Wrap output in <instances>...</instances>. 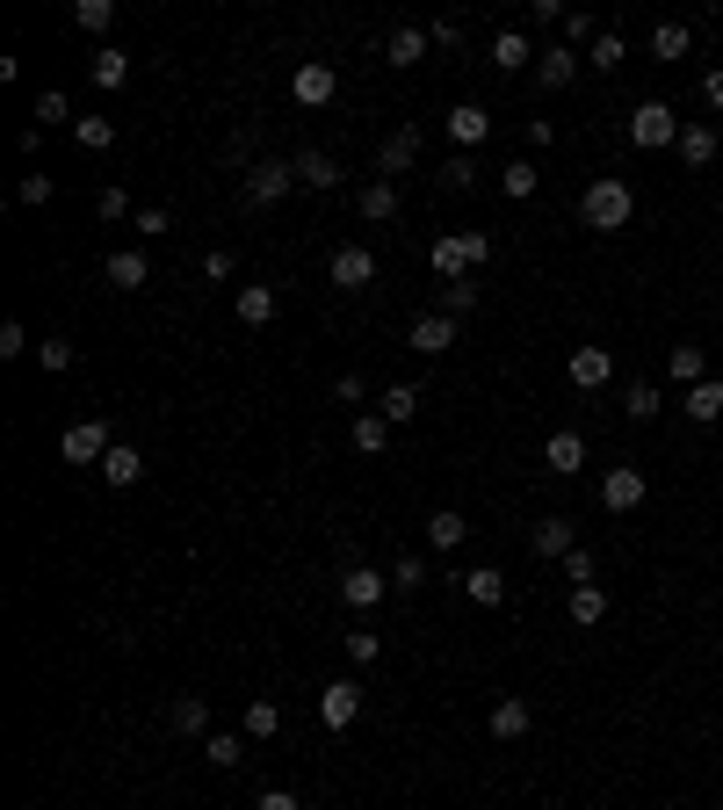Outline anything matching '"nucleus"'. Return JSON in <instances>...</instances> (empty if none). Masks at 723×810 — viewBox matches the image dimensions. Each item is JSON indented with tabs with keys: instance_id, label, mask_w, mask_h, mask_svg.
Segmentation results:
<instances>
[{
	"instance_id": "nucleus-8",
	"label": "nucleus",
	"mask_w": 723,
	"mask_h": 810,
	"mask_svg": "<svg viewBox=\"0 0 723 810\" xmlns=\"http://www.w3.org/2000/svg\"><path fill=\"white\" fill-rule=\"evenodd\" d=\"M383 593H391V579H383L377 565H347V572H341V601L355 608V615H369Z\"/></svg>"
},
{
	"instance_id": "nucleus-35",
	"label": "nucleus",
	"mask_w": 723,
	"mask_h": 810,
	"mask_svg": "<svg viewBox=\"0 0 723 810\" xmlns=\"http://www.w3.org/2000/svg\"><path fill=\"white\" fill-rule=\"evenodd\" d=\"M377 413H383V420H391V428H405V420H413V413H420V384H391V391H383V398H377Z\"/></svg>"
},
{
	"instance_id": "nucleus-54",
	"label": "nucleus",
	"mask_w": 723,
	"mask_h": 810,
	"mask_svg": "<svg viewBox=\"0 0 723 810\" xmlns=\"http://www.w3.org/2000/svg\"><path fill=\"white\" fill-rule=\"evenodd\" d=\"M232 268H240V260L224 254V246H210V254H203V276H210V282H232Z\"/></svg>"
},
{
	"instance_id": "nucleus-48",
	"label": "nucleus",
	"mask_w": 723,
	"mask_h": 810,
	"mask_svg": "<svg viewBox=\"0 0 723 810\" xmlns=\"http://www.w3.org/2000/svg\"><path fill=\"white\" fill-rule=\"evenodd\" d=\"M15 203H52V174H22V181H15Z\"/></svg>"
},
{
	"instance_id": "nucleus-21",
	"label": "nucleus",
	"mask_w": 723,
	"mask_h": 810,
	"mask_svg": "<svg viewBox=\"0 0 723 810\" xmlns=\"http://www.w3.org/2000/svg\"><path fill=\"white\" fill-rule=\"evenodd\" d=\"M680 413L694 420V428H709V420H723V377H702L694 391H680Z\"/></svg>"
},
{
	"instance_id": "nucleus-12",
	"label": "nucleus",
	"mask_w": 723,
	"mask_h": 810,
	"mask_svg": "<svg viewBox=\"0 0 723 810\" xmlns=\"http://www.w3.org/2000/svg\"><path fill=\"white\" fill-rule=\"evenodd\" d=\"M355 717H362V688H355V680H333V688L319 695V724H326V731H347Z\"/></svg>"
},
{
	"instance_id": "nucleus-26",
	"label": "nucleus",
	"mask_w": 723,
	"mask_h": 810,
	"mask_svg": "<svg viewBox=\"0 0 723 810\" xmlns=\"http://www.w3.org/2000/svg\"><path fill=\"white\" fill-rule=\"evenodd\" d=\"M464 593L478 608H507V572L500 565H478V572H464Z\"/></svg>"
},
{
	"instance_id": "nucleus-13",
	"label": "nucleus",
	"mask_w": 723,
	"mask_h": 810,
	"mask_svg": "<svg viewBox=\"0 0 723 810\" xmlns=\"http://www.w3.org/2000/svg\"><path fill=\"white\" fill-rule=\"evenodd\" d=\"M586 73V52H571V44H550V52H535V80L543 87H571Z\"/></svg>"
},
{
	"instance_id": "nucleus-7",
	"label": "nucleus",
	"mask_w": 723,
	"mask_h": 810,
	"mask_svg": "<svg viewBox=\"0 0 723 810\" xmlns=\"http://www.w3.org/2000/svg\"><path fill=\"white\" fill-rule=\"evenodd\" d=\"M326 276H333V290H369V282H377V254H369V246H333Z\"/></svg>"
},
{
	"instance_id": "nucleus-2",
	"label": "nucleus",
	"mask_w": 723,
	"mask_h": 810,
	"mask_svg": "<svg viewBox=\"0 0 723 810\" xmlns=\"http://www.w3.org/2000/svg\"><path fill=\"white\" fill-rule=\"evenodd\" d=\"M427 260H434L442 282H470L485 260H492V240H485V232H442V240L427 246Z\"/></svg>"
},
{
	"instance_id": "nucleus-19",
	"label": "nucleus",
	"mask_w": 723,
	"mask_h": 810,
	"mask_svg": "<svg viewBox=\"0 0 723 810\" xmlns=\"http://www.w3.org/2000/svg\"><path fill=\"white\" fill-rule=\"evenodd\" d=\"M543 464H550L557 478H571V470H586V434H579V428H557L550 442H543Z\"/></svg>"
},
{
	"instance_id": "nucleus-4",
	"label": "nucleus",
	"mask_w": 723,
	"mask_h": 810,
	"mask_svg": "<svg viewBox=\"0 0 723 810\" xmlns=\"http://www.w3.org/2000/svg\"><path fill=\"white\" fill-rule=\"evenodd\" d=\"M109 448H116L109 420H73V428L58 434V456H66V464H102Z\"/></svg>"
},
{
	"instance_id": "nucleus-40",
	"label": "nucleus",
	"mask_w": 723,
	"mask_h": 810,
	"mask_svg": "<svg viewBox=\"0 0 723 810\" xmlns=\"http://www.w3.org/2000/svg\"><path fill=\"white\" fill-rule=\"evenodd\" d=\"M73 22H80L87 36H109V22H116V0H73Z\"/></svg>"
},
{
	"instance_id": "nucleus-20",
	"label": "nucleus",
	"mask_w": 723,
	"mask_h": 810,
	"mask_svg": "<svg viewBox=\"0 0 723 810\" xmlns=\"http://www.w3.org/2000/svg\"><path fill=\"white\" fill-rule=\"evenodd\" d=\"M232 304H240V319H246V326H276L282 297H276V282H246V290L232 297Z\"/></svg>"
},
{
	"instance_id": "nucleus-46",
	"label": "nucleus",
	"mask_w": 723,
	"mask_h": 810,
	"mask_svg": "<svg viewBox=\"0 0 723 810\" xmlns=\"http://www.w3.org/2000/svg\"><path fill=\"white\" fill-rule=\"evenodd\" d=\"M470 304H478V276H470V282H442V311H448V319H464Z\"/></svg>"
},
{
	"instance_id": "nucleus-44",
	"label": "nucleus",
	"mask_w": 723,
	"mask_h": 810,
	"mask_svg": "<svg viewBox=\"0 0 723 810\" xmlns=\"http://www.w3.org/2000/svg\"><path fill=\"white\" fill-rule=\"evenodd\" d=\"M391 587L398 593H420V587H427V557H398V565H391Z\"/></svg>"
},
{
	"instance_id": "nucleus-28",
	"label": "nucleus",
	"mask_w": 723,
	"mask_h": 810,
	"mask_svg": "<svg viewBox=\"0 0 723 810\" xmlns=\"http://www.w3.org/2000/svg\"><path fill=\"white\" fill-rule=\"evenodd\" d=\"M167 724L181 731V739H203V731H210V702H203V695H174Z\"/></svg>"
},
{
	"instance_id": "nucleus-5",
	"label": "nucleus",
	"mask_w": 723,
	"mask_h": 810,
	"mask_svg": "<svg viewBox=\"0 0 723 810\" xmlns=\"http://www.w3.org/2000/svg\"><path fill=\"white\" fill-rule=\"evenodd\" d=\"M290 189H297V159H260V167L246 174V203H254V210L282 203Z\"/></svg>"
},
{
	"instance_id": "nucleus-59",
	"label": "nucleus",
	"mask_w": 723,
	"mask_h": 810,
	"mask_svg": "<svg viewBox=\"0 0 723 810\" xmlns=\"http://www.w3.org/2000/svg\"><path fill=\"white\" fill-rule=\"evenodd\" d=\"M702 102H709V109H723V66H716V73H702Z\"/></svg>"
},
{
	"instance_id": "nucleus-11",
	"label": "nucleus",
	"mask_w": 723,
	"mask_h": 810,
	"mask_svg": "<svg viewBox=\"0 0 723 810\" xmlns=\"http://www.w3.org/2000/svg\"><path fill=\"white\" fill-rule=\"evenodd\" d=\"M405 347H413V355H448V347H456V319H448V311H427V319H413Z\"/></svg>"
},
{
	"instance_id": "nucleus-30",
	"label": "nucleus",
	"mask_w": 723,
	"mask_h": 810,
	"mask_svg": "<svg viewBox=\"0 0 723 810\" xmlns=\"http://www.w3.org/2000/svg\"><path fill=\"white\" fill-rule=\"evenodd\" d=\"M492 66H500V73H521V66H535V44H529L521 30H500V36H492Z\"/></svg>"
},
{
	"instance_id": "nucleus-50",
	"label": "nucleus",
	"mask_w": 723,
	"mask_h": 810,
	"mask_svg": "<svg viewBox=\"0 0 723 810\" xmlns=\"http://www.w3.org/2000/svg\"><path fill=\"white\" fill-rule=\"evenodd\" d=\"M36 363L52 369V377H66V369H73V341H44V347H36Z\"/></svg>"
},
{
	"instance_id": "nucleus-47",
	"label": "nucleus",
	"mask_w": 723,
	"mask_h": 810,
	"mask_svg": "<svg viewBox=\"0 0 723 810\" xmlns=\"http://www.w3.org/2000/svg\"><path fill=\"white\" fill-rule=\"evenodd\" d=\"M15 355H36V347H30V333H22V319H8V326H0V363H15Z\"/></svg>"
},
{
	"instance_id": "nucleus-34",
	"label": "nucleus",
	"mask_w": 723,
	"mask_h": 810,
	"mask_svg": "<svg viewBox=\"0 0 723 810\" xmlns=\"http://www.w3.org/2000/svg\"><path fill=\"white\" fill-rule=\"evenodd\" d=\"M355 210H362V218H369V224L398 218V181H369V189L355 196Z\"/></svg>"
},
{
	"instance_id": "nucleus-42",
	"label": "nucleus",
	"mask_w": 723,
	"mask_h": 810,
	"mask_svg": "<svg viewBox=\"0 0 723 810\" xmlns=\"http://www.w3.org/2000/svg\"><path fill=\"white\" fill-rule=\"evenodd\" d=\"M622 413H630V420H658V413H666L658 384H630V391H622Z\"/></svg>"
},
{
	"instance_id": "nucleus-37",
	"label": "nucleus",
	"mask_w": 723,
	"mask_h": 810,
	"mask_svg": "<svg viewBox=\"0 0 723 810\" xmlns=\"http://www.w3.org/2000/svg\"><path fill=\"white\" fill-rule=\"evenodd\" d=\"M622 58H630V44H622V30H601V36H593V52H586V66H593V73H615Z\"/></svg>"
},
{
	"instance_id": "nucleus-10",
	"label": "nucleus",
	"mask_w": 723,
	"mask_h": 810,
	"mask_svg": "<svg viewBox=\"0 0 723 810\" xmlns=\"http://www.w3.org/2000/svg\"><path fill=\"white\" fill-rule=\"evenodd\" d=\"M485 724H492V739H500V745H514V739H529V731H535V709L521 702V695H500Z\"/></svg>"
},
{
	"instance_id": "nucleus-14",
	"label": "nucleus",
	"mask_w": 723,
	"mask_h": 810,
	"mask_svg": "<svg viewBox=\"0 0 723 810\" xmlns=\"http://www.w3.org/2000/svg\"><path fill=\"white\" fill-rule=\"evenodd\" d=\"M716 153H723V138H716V123H680V167H716Z\"/></svg>"
},
{
	"instance_id": "nucleus-33",
	"label": "nucleus",
	"mask_w": 723,
	"mask_h": 810,
	"mask_svg": "<svg viewBox=\"0 0 723 810\" xmlns=\"http://www.w3.org/2000/svg\"><path fill=\"white\" fill-rule=\"evenodd\" d=\"M246 745H254L246 731H210V739H203V759H210V767H240Z\"/></svg>"
},
{
	"instance_id": "nucleus-17",
	"label": "nucleus",
	"mask_w": 723,
	"mask_h": 810,
	"mask_svg": "<svg viewBox=\"0 0 723 810\" xmlns=\"http://www.w3.org/2000/svg\"><path fill=\"white\" fill-rule=\"evenodd\" d=\"M377 167H383V181H398V174H413V167H420V131H413V123H405V131H391V138H383Z\"/></svg>"
},
{
	"instance_id": "nucleus-25",
	"label": "nucleus",
	"mask_w": 723,
	"mask_h": 810,
	"mask_svg": "<svg viewBox=\"0 0 723 810\" xmlns=\"http://www.w3.org/2000/svg\"><path fill=\"white\" fill-rule=\"evenodd\" d=\"M138 478H145V456H138L131 442H116V448L102 456V485H116V492H123V485H138Z\"/></svg>"
},
{
	"instance_id": "nucleus-32",
	"label": "nucleus",
	"mask_w": 723,
	"mask_h": 810,
	"mask_svg": "<svg viewBox=\"0 0 723 810\" xmlns=\"http://www.w3.org/2000/svg\"><path fill=\"white\" fill-rule=\"evenodd\" d=\"M470 535V521L456 514V507H442V514H427V551H456Z\"/></svg>"
},
{
	"instance_id": "nucleus-9",
	"label": "nucleus",
	"mask_w": 723,
	"mask_h": 810,
	"mask_svg": "<svg viewBox=\"0 0 723 810\" xmlns=\"http://www.w3.org/2000/svg\"><path fill=\"white\" fill-rule=\"evenodd\" d=\"M565 377L579 384V391H601V384L615 377V355H608V347H571V355H565Z\"/></svg>"
},
{
	"instance_id": "nucleus-57",
	"label": "nucleus",
	"mask_w": 723,
	"mask_h": 810,
	"mask_svg": "<svg viewBox=\"0 0 723 810\" xmlns=\"http://www.w3.org/2000/svg\"><path fill=\"white\" fill-rule=\"evenodd\" d=\"M333 398H341V406H362V398H369V384H362V377H333Z\"/></svg>"
},
{
	"instance_id": "nucleus-39",
	"label": "nucleus",
	"mask_w": 723,
	"mask_h": 810,
	"mask_svg": "<svg viewBox=\"0 0 723 810\" xmlns=\"http://www.w3.org/2000/svg\"><path fill=\"white\" fill-rule=\"evenodd\" d=\"M565 608H571V622H579V630H593V622L608 615V593H601V587H571Z\"/></svg>"
},
{
	"instance_id": "nucleus-36",
	"label": "nucleus",
	"mask_w": 723,
	"mask_h": 810,
	"mask_svg": "<svg viewBox=\"0 0 723 810\" xmlns=\"http://www.w3.org/2000/svg\"><path fill=\"white\" fill-rule=\"evenodd\" d=\"M246 739H276L282 731V702H268V695H260V702H246Z\"/></svg>"
},
{
	"instance_id": "nucleus-16",
	"label": "nucleus",
	"mask_w": 723,
	"mask_h": 810,
	"mask_svg": "<svg viewBox=\"0 0 723 810\" xmlns=\"http://www.w3.org/2000/svg\"><path fill=\"white\" fill-rule=\"evenodd\" d=\"M529 551H535V557H571V551H579V535H571L565 514H543V521L529 529Z\"/></svg>"
},
{
	"instance_id": "nucleus-51",
	"label": "nucleus",
	"mask_w": 723,
	"mask_h": 810,
	"mask_svg": "<svg viewBox=\"0 0 723 810\" xmlns=\"http://www.w3.org/2000/svg\"><path fill=\"white\" fill-rule=\"evenodd\" d=\"M94 218H102V224L131 218V196H123V189H102V196H94Z\"/></svg>"
},
{
	"instance_id": "nucleus-6",
	"label": "nucleus",
	"mask_w": 723,
	"mask_h": 810,
	"mask_svg": "<svg viewBox=\"0 0 723 810\" xmlns=\"http://www.w3.org/2000/svg\"><path fill=\"white\" fill-rule=\"evenodd\" d=\"M644 492H652V485H644V470H637V464H615V470L601 478V507H608V514H637Z\"/></svg>"
},
{
	"instance_id": "nucleus-3",
	"label": "nucleus",
	"mask_w": 723,
	"mask_h": 810,
	"mask_svg": "<svg viewBox=\"0 0 723 810\" xmlns=\"http://www.w3.org/2000/svg\"><path fill=\"white\" fill-rule=\"evenodd\" d=\"M630 145H644V153L680 145V109H672V102H637V109H630Z\"/></svg>"
},
{
	"instance_id": "nucleus-49",
	"label": "nucleus",
	"mask_w": 723,
	"mask_h": 810,
	"mask_svg": "<svg viewBox=\"0 0 723 810\" xmlns=\"http://www.w3.org/2000/svg\"><path fill=\"white\" fill-rule=\"evenodd\" d=\"M593 36H601V22H593V15H565V44H571V52H579V44L593 52Z\"/></svg>"
},
{
	"instance_id": "nucleus-27",
	"label": "nucleus",
	"mask_w": 723,
	"mask_h": 810,
	"mask_svg": "<svg viewBox=\"0 0 723 810\" xmlns=\"http://www.w3.org/2000/svg\"><path fill=\"white\" fill-rule=\"evenodd\" d=\"M297 189H341V167H333V153H297Z\"/></svg>"
},
{
	"instance_id": "nucleus-52",
	"label": "nucleus",
	"mask_w": 723,
	"mask_h": 810,
	"mask_svg": "<svg viewBox=\"0 0 723 810\" xmlns=\"http://www.w3.org/2000/svg\"><path fill=\"white\" fill-rule=\"evenodd\" d=\"M36 116H44V131H52V123H66L73 109H66V95H58V87H44V95H36Z\"/></svg>"
},
{
	"instance_id": "nucleus-43",
	"label": "nucleus",
	"mask_w": 723,
	"mask_h": 810,
	"mask_svg": "<svg viewBox=\"0 0 723 810\" xmlns=\"http://www.w3.org/2000/svg\"><path fill=\"white\" fill-rule=\"evenodd\" d=\"M347 658H355V666H377V658H383V637H377V630H369V622H355V630H347Z\"/></svg>"
},
{
	"instance_id": "nucleus-23",
	"label": "nucleus",
	"mask_w": 723,
	"mask_h": 810,
	"mask_svg": "<svg viewBox=\"0 0 723 810\" xmlns=\"http://www.w3.org/2000/svg\"><path fill=\"white\" fill-rule=\"evenodd\" d=\"M427 44H434V36L420 30V22H398V30L383 36V52H391V66H420V58H427Z\"/></svg>"
},
{
	"instance_id": "nucleus-31",
	"label": "nucleus",
	"mask_w": 723,
	"mask_h": 810,
	"mask_svg": "<svg viewBox=\"0 0 723 810\" xmlns=\"http://www.w3.org/2000/svg\"><path fill=\"white\" fill-rule=\"evenodd\" d=\"M666 377L680 384V391H694V384L709 377V355H702V347H672V355H666Z\"/></svg>"
},
{
	"instance_id": "nucleus-56",
	"label": "nucleus",
	"mask_w": 723,
	"mask_h": 810,
	"mask_svg": "<svg viewBox=\"0 0 723 810\" xmlns=\"http://www.w3.org/2000/svg\"><path fill=\"white\" fill-rule=\"evenodd\" d=\"M427 36H434V44H442V52H456V44H464V22H427Z\"/></svg>"
},
{
	"instance_id": "nucleus-45",
	"label": "nucleus",
	"mask_w": 723,
	"mask_h": 810,
	"mask_svg": "<svg viewBox=\"0 0 723 810\" xmlns=\"http://www.w3.org/2000/svg\"><path fill=\"white\" fill-rule=\"evenodd\" d=\"M535 189H543V174H535L529 159H514V167H507V196H514V203H529Z\"/></svg>"
},
{
	"instance_id": "nucleus-29",
	"label": "nucleus",
	"mask_w": 723,
	"mask_h": 810,
	"mask_svg": "<svg viewBox=\"0 0 723 810\" xmlns=\"http://www.w3.org/2000/svg\"><path fill=\"white\" fill-rule=\"evenodd\" d=\"M694 52V30L688 22H658L652 30V58H666V66H680V58Z\"/></svg>"
},
{
	"instance_id": "nucleus-18",
	"label": "nucleus",
	"mask_w": 723,
	"mask_h": 810,
	"mask_svg": "<svg viewBox=\"0 0 723 810\" xmlns=\"http://www.w3.org/2000/svg\"><path fill=\"white\" fill-rule=\"evenodd\" d=\"M102 276H109V290H145V282H153V260H145L138 246H123V254L102 260Z\"/></svg>"
},
{
	"instance_id": "nucleus-55",
	"label": "nucleus",
	"mask_w": 723,
	"mask_h": 810,
	"mask_svg": "<svg viewBox=\"0 0 723 810\" xmlns=\"http://www.w3.org/2000/svg\"><path fill=\"white\" fill-rule=\"evenodd\" d=\"M565 579H571V587H593V551H571L565 557Z\"/></svg>"
},
{
	"instance_id": "nucleus-58",
	"label": "nucleus",
	"mask_w": 723,
	"mask_h": 810,
	"mask_svg": "<svg viewBox=\"0 0 723 810\" xmlns=\"http://www.w3.org/2000/svg\"><path fill=\"white\" fill-rule=\"evenodd\" d=\"M254 810H304V803H297L290 789H260V803H254Z\"/></svg>"
},
{
	"instance_id": "nucleus-24",
	"label": "nucleus",
	"mask_w": 723,
	"mask_h": 810,
	"mask_svg": "<svg viewBox=\"0 0 723 810\" xmlns=\"http://www.w3.org/2000/svg\"><path fill=\"white\" fill-rule=\"evenodd\" d=\"M87 80L102 87V95H116V87H123V80H131V58H123V52H116V44H102V52L87 58Z\"/></svg>"
},
{
	"instance_id": "nucleus-41",
	"label": "nucleus",
	"mask_w": 723,
	"mask_h": 810,
	"mask_svg": "<svg viewBox=\"0 0 723 810\" xmlns=\"http://www.w3.org/2000/svg\"><path fill=\"white\" fill-rule=\"evenodd\" d=\"M73 138H80L87 153H109V145H116V123L109 116H73Z\"/></svg>"
},
{
	"instance_id": "nucleus-38",
	"label": "nucleus",
	"mask_w": 723,
	"mask_h": 810,
	"mask_svg": "<svg viewBox=\"0 0 723 810\" xmlns=\"http://www.w3.org/2000/svg\"><path fill=\"white\" fill-rule=\"evenodd\" d=\"M355 448H362V456H383V448H391V420H383V413H362L355 420Z\"/></svg>"
},
{
	"instance_id": "nucleus-22",
	"label": "nucleus",
	"mask_w": 723,
	"mask_h": 810,
	"mask_svg": "<svg viewBox=\"0 0 723 810\" xmlns=\"http://www.w3.org/2000/svg\"><path fill=\"white\" fill-rule=\"evenodd\" d=\"M448 138H456V153H470V145H485V138H492V116H485L478 102L448 109Z\"/></svg>"
},
{
	"instance_id": "nucleus-15",
	"label": "nucleus",
	"mask_w": 723,
	"mask_h": 810,
	"mask_svg": "<svg viewBox=\"0 0 723 810\" xmlns=\"http://www.w3.org/2000/svg\"><path fill=\"white\" fill-rule=\"evenodd\" d=\"M333 87H341V80H333V66H326V58H311V66H297L290 95H297L304 109H326V102H333Z\"/></svg>"
},
{
	"instance_id": "nucleus-1",
	"label": "nucleus",
	"mask_w": 723,
	"mask_h": 810,
	"mask_svg": "<svg viewBox=\"0 0 723 810\" xmlns=\"http://www.w3.org/2000/svg\"><path fill=\"white\" fill-rule=\"evenodd\" d=\"M579 218L593 224V232H622V224L637 218V189H630L622 174H601V181H586V196H579Z\"/></svg>"
},
{
	"instance_id": "nucleus-53",
	"label": "nucleus",
	"mask_w": 723,
	"mask_h": 810,
	"mask_svg": "<svg viewBox=\"0 0 723 810\" xmlns=\"http://www.w3.org/2000/svg\"><path fill=\"white\" fill-rule=\"evenodd\" d=\"M448 189H470V181H478V159L470 153H448V174H442Z\"/></svg>"
}]
</instances>
